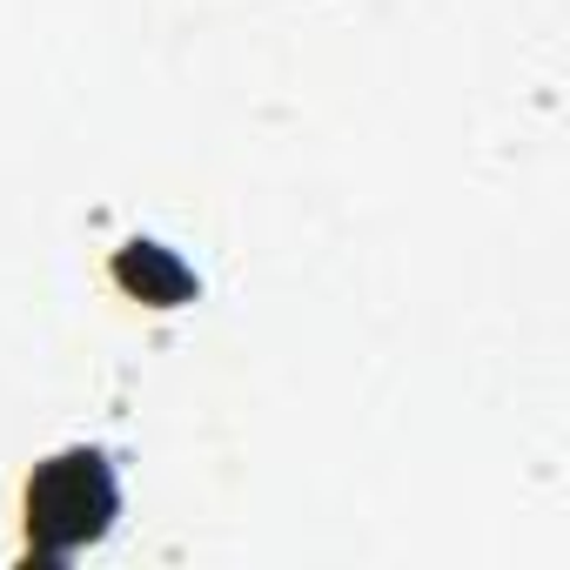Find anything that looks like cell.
<instances>
[{
    "label": "cell",
    "instance_id": "cell-1",
    "mask_svg": "<svg viewBox=\"0 0 570 570\" xmlns=\"http://www.w3.org/2000/svg\"><path fill=\"white\" fill-rule=\"evenodd\" d=\"M115 503H121V483H115V463H108L101 450L55 456V463L35 476V490H28L35 530H55V523H61L55 550H75V543L101 537L108 517H115Z\"/></svg>",
    "mask_w": 570,
    "mask_h": 570
}]
</instances>
